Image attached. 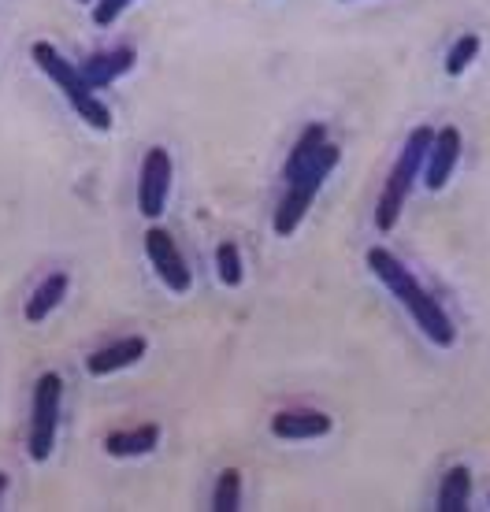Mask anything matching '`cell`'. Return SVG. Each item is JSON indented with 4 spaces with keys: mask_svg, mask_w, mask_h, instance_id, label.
<instances>
[{
    "mask_svg": "<svg viewBox=\"0 0 490 512\" xmlns=\"http://www.w3.org/2000/svg\"><path fill=\"white\" fill-rule=\"evenodd\" d=\"M171 153L168 149H149L142 160V171H138V212L145 219H160L164 205H168V193H171Z\"/></svg>",
    "mask_w": 490,
    "mask_h": 512,
    "instance_id": "8992f818",
    "label": "cell"
},
{
    "mask_svg": "<svg viewBox=\"0 0 490 512\" xmlns=\"http://www.w3.org/2000/svg\"><path fill=\"white\" fill-rule=\"evenodd\" d=\"M145 253H149V264H153L156 279L168 286L171 294H186L190 290V268H186V256L179 253V245L164 227H149L145 231Z\"/></svg>",
    "mask_w": 490,
    "mask_h": 512,
    "instance_id": "52a82bcc",
    "label": "cell"
},
{
    "mask_svg": "<svg viewBox=\"0 0 490 512\" xmlns=\"http://www.w3.org/2000/svg\"><path fill=\"white\" fill-rule=\"evenodd\" d=\"M67 286H71L67 271H52L49 279L41 282L38 290L30 294V301H26V308H23L26 323H41L45 316H52V312H56V305L67 297Z\"/></svg>",
    "mask_w": 490,
    "mask_h": 512,
    "instance_id": "4fadbf2b",
    "label": "cell"
},
{
    "mask_svg": "<svg viewBox=\"0 0 490 512\" xmlns=\"http://www.w3.org/2000/svg\"><path fill=\"white\" fill-rule=\"evenodd\" d=\"M461 160V130L457 127H439L435 141H431V153L424 164V186L431 193L446 190V182L453 179V167Z\"/></svg>",
    "mask_w": 490,
    "mask_h": 512,
    "instance_id": "ba28073f",
    "label": "cell"
},
{
    "mask_svg": "<svg viewBox=\"0 0 490 512\" xmlns=\"http://www.w3.org/2000/svg\"><path fill=\"white\" fill-rule=\"evenodd\" d=\"M368 268H372V275L383 286H387L390 294L398 297L401 305H405V312L416 320V327L435 342L439 349H450L453 342H457V331H453V320L446 316V308L435 301V297L427 294L424 286L416 282V275L405 264H401L398 256L390 253V249H383V245H375V249H368Z\"/></svg>",
    "mask_w": 490,
    "mask_h": 512,
    "instance_id": "6da1fadb",
    "label": "cell"
},
{
    "mask_svg": "<svg viewBox=\"0 0 490 512\" xmlns=\"http://www.w3.org/2000/svg\"><path fill=\"white\" fill-rule=\"evenodd\" d=\"M216 271H220L223 286H242L245 279V264H242V253H238V245L234 242H220L216 245Z\"/></svg>",
    "mask_w": 490,
    "mask_h": 512,
    "instance_id": "e0dca14e",
    "label": "cell"
},
{
    "mask_svg": "<svg viewBox=\"0 0 490 512\" xmlns=\"http://www.w3.org/2000/svg\"><path fill=\"white\" fill-rule=\"evenodd\" d=\"M338 160H342V149H338V145H331V141H323L320 153L312 156L309 164L301 167L294 179H286L283 201H279L275 216H271V227H275V234H279V238H290V234L301 227V219H305V212H309L312 201H316V193H320L323 179L335 171Z\"/></svg>",
    "mask_w": 490,
    "mask_h": 512,
    "instance_id": "3957f363",
    "label": "cell"
},
{
    "mask_svg": "<svg viewBox=\"0 0 490 512\" xmlns=\"http://www.w3.org/2000/svg\"><path fill=\"white\" fill-rule=\"evenodd\" d=\"M323 141H327V127H323V123H309V127L301 130V138L294 141V149H290V156H286L283 179H294L297 171L309 164L312 156L320 153Z\"/></svg>",
    "mask_w": 490,
    "mask_h": 512,
    "instance_id": "9a60e30c",
    "label": "cell"
},
{
    "mask_svg": "<svg viewBox=\"0 0 490 512\" xmlns=\"http://www.w3.org/2000/svg\"><path fill=\"white\" fill-rule=\"evenodd\" d=\"M130 67H134V49H130V45H123V49L97 52V56H90V60L78 67V71H82V78L90 82V90H104V86H112L119 75H127Z\"/></svg>",
    "mask_w": 490,
    "mask_h": 512,
    "instance_id": "8fae6325",
    "label": "cell"
},
{
    "mask_svg": "<svg viewBox=\"0 0 490 512\" xmlns=\"http://www.w3.org/2000/svg\"><path fill=\"white\" fill-rule=\"evenodd\" d=\"M82 4H90V0H82Z\"/></svg>",
    "mask_w": 490,
    "mask_h": 512,
    "instance_id": "44dd1931",
    "label": "cell"
},
{
    "mask_svg": "<svg viewBox=\"0 0 490 512\" xmlns=\"http://www.w3.org/2000/svg\"><path fill=\"white\" fill-rule=\"evenodd\" d=\"M476 52H479V38H476V34H465V38L453 41L450 56H446V75H465L468 64L476 60Z\"/></svg>",
    "mask_w": 490,
    "mask_h": 512,
    "instance_id": "ac0fdd59",
    "label": "cell"
},
{
    "mask_svg": "<svg viewBox=\"0 0 490 512\" xmlns=\"http://www.w3.org/2000/svg\"><path fill=\"white\" fill-rule=\"evenodd\" d=\"M271 435L286 442H309L331 435V416L320 409H283L271 416Z\"/></svg>",
    "mask_w": 490,
    "mask_h": 512,
    "instance_id": "9c48e42d",
    "label": "cell"
},
{
    "mask_svg": "<svg viewBox=\"0 0 490 512\" xmlns=\"http://www.w3.org/2000/svg\"><path fill=\"white\" fill-rule=\"evenodd\" d=\"M30 56H34V64L64 90L67 104H71L93 130H112V108L97 97V90H90V82L82 78V71L67 64L52 41H34V45H30Z\"/></svg>",
    "mask_w": 490,
    "mask_h": 512,
    "instance_id": "277c9868",
    "label": "cell"
},
{
    "mask_svg": "<svg viewBox=\"0 0 490 512\" xmlns=\"http://www.w3.org/2000/svg\"><path fill=\"white\" fill-rule=\"evenodd\" d=\"M149 353V342H145L142 334H130V338H119V342H112V346L97 349V353H90L86 357V372L90 375H112V372H123V368H130V364H138V360Z\"/></svg>",
    "mask_w": 490,
    "mask_h": 512,
    "instance_id": "30bf717a",
    "label": "cell"
},
{
    "mask_svg": "<svg viewBox=\"0 0 490 512\" xmlns=\"http://www.w3.org/2000/svg\"><path fill=\"white\" fill-rule=\"evenodd\" d=\"M60 401H64V379L56 372H45L34 383L30 397V435H26V453L30 461H49L56 446V427H60Z\"/></svg>",
    "mask_w": 490,
    "mask_h": 512,
    "instance_id": "5b68a950",
    "label": "cell"
},
{
    "mask_svg": "<svg viewBox=\"0 0 490 512\" xmlns=\"http://www.w3.org/2000/svg\"><path fill=\"white\" fill-rule=\"evenodd\" d=\"M160 442V427L156 423H142V427H134V431H112V435L104 438V453L108 457H142L149 449H156Z\"/></svg>",
    "mask_w": 490,
    "mask_h": 512,
    "instance_id": "7c38bea8",
    "label": "cell"
},
{
    "mask_svg": "<svg viewBox=\"0 0 490 512\" xmlns=\"http://www.w3.org/2000/svg\"><path fill=\"white\" fill-rule=\"evenodd\" d=\"M4 490H8V475L0 472V498H4Z\"/></svg>",
    "mask_w": 490,
    "mask_h": 512,
    "instance_id": "ffe728a7",
    "label": "cell"
},
{
    "mask_svg": "<svg viewBox=\"0 0 490 512\" xmlns=\"http://www.w3.org/2000/svg\"><path fill=\"white\" fill-rule=\"evenodd\" d=\"M134 0H97L93 4V23L97 26H112L119 19V15L127 12Z\"/></svg>",
    "mask_w": 490,
    "mask_h": 512,
    "instance_id": "d6986e66",
    "label": "cell"
},
{
    "mask_svg": "<svg viewBox=\"0 0 490 512\" xmlns=\"http://www.w3.org/2000/svg\"><path fill=\"white\" fill-rule=\"evenodd\" d=\"M468 501H472V472L465 464H457L442 475L439 487V512H465Z\"/></svg>",
    "mask_w": 490,
    "mask_h": 512,
    "instance_id": "5bb4252c",
    "label": "cell"
},
{
    "mask_svg": "<svg viewBox=\"0 0 490 512\" xmlns=\"http://www.w3.org/2000/svg\"><path fill=\"white\" fill-rule=\"evenodd\" d=\"M242 505V472L238 468H223L212 490V512H234Z\"/></svg>",
    "mask_w": 490,
    "mask_h": 512,
    "instance_id": "2e32d148",
    "label": "cell"
},
{
    "mask_svg": "<svg viewBox=\"0 0 490 512\" xmlns=\"http://www.w3.org/2000/svg\"><path fill=\"white\" fill-rule=\"evenodd\" d=\"M431 141H435V127H416L409 138H405V149H401L398 164L390 171L387 186L379 193V205H375V227L387 234L394 231V223H398L401 208L409 201V193H413L416 179H424V164H427V153H431Z\"/></svg>",
    "mask_w": 490,
    "mask_h": 512,
    "instance_id": "7a4b0ae2",
    "label": "cell"
}]
</instances>
